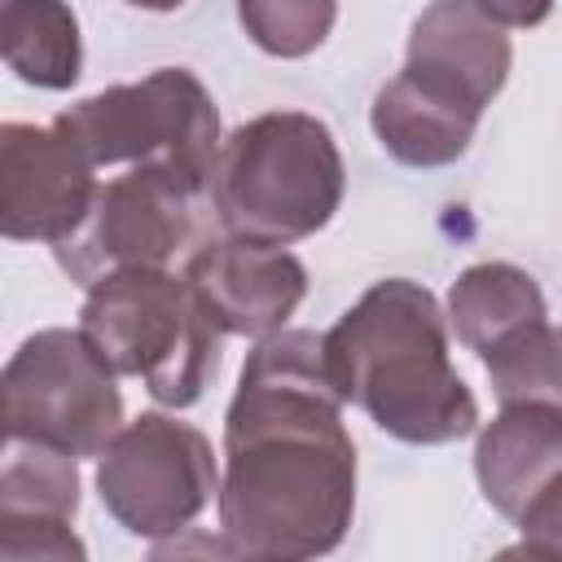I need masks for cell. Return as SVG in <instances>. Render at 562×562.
Here are the masks:
<instances>
[{
	"instance_id": "1",
	"label": "cell",
	"mask_w": 562,
	"mask_h": 562,
	"mask_svg": "<svg viewBox=\"0 0 562 562\" xmlns=\"http://www.w3.org/2000/svg\"><path fill=\"white\" fill-rule=\"evenodd\" d=\"M325 334L277 329L246 356L224 413L220 536L233 558L334 553L356 514V443Z\"/></svg>"
},
{
	"instance_id": "2",
	"label": "cell",
	"mask_w": 562,
	"mask_h": 562,
	"mask_svg": "<svg viewBox=\"0 0 562 562\" xmlns=\"http://www.w3.org/2000/svg\"><path fill=\"white\" fill-rule=\"evenodd\" d=\"M325 364L347 404L400 443H457L479 426V404L448 360V325L422 281L369 285L325 334Z\"/></svg>"
},
{
	"instance_id": "3",
	"label": "cell",
	"mask_w": 562,
	"mask_h": 562,
	"mask_svg": "<svg viewBox=\"0 0 562 562\" xmlns=\"http://www.w3.org/2000/svg\"><path fill=\"white\" fill-rule=\"evenodd\" d=\"M342 184L347 171L334 132L316 114L272 110L220 145L211 202L233 237L290 246L334 220Z\"/></svg>"
},
{
	"instance_id": "4",
	"label": "cell",
	"mask_w": 562,
	"mask_h": 562,
	"mask_svg": "<svg viewBox=\"0 0 562 562\" xmlns=\"http://www.w3.org/2000/svg\"><path fill=\"white\" fill-rule=\"evenodd\" d=\"M79 329L114 373L140 378L167 408L198 404L224 334L189 277H171L167 268H123L101 277L79 307Z\"/></svg>"
},
{
	"instance_id": "5",
	"label": "cell",
	"mask_w": 562,
	"mask_h": 562,
	"mask_svg": "<svg viewBox=\"0 0 562 562\" xmlns=\"http://www.w3.org/2000/svg\"><path fill=\"white\" fill-rule=\"evenodd\" d=\"M53 127L92 167L162 162L211 184L220 158V110L184 66H162L136 83H114L61 110Z\"/></svg>"
},
{
	"instance_id": "6",
	"label": "cell",
	"mask_w": 562,
	"mask_h": 562,
	"mask_svg": "<svg viewBox=\"0 0 562 562\" xmlns=\"http://www.w3.org/2000/svg\"><path fill=\"white\" fill-rule=\"evenodd\" d=\"M206 198L211 184L189 171L162 162L127 167L97 184L88 215L53 246V259L83 290L123 268H167L198 237Z\"/></svg>"
},
{
	"instance_id": "7",
	"label": "cell",
	"mask_w": 562,
	"mask_h": 562,
	"mask_svg": "<svg viewBox=\"0 0 562 562\" xmlns=\"http://www.w3.org/2000/svg\"><path fill=\"white\" fill-rule=\"evenodd\" d=\"M114 369L83 329H40L4 364V439H40L70 457H101L123 430Z\"/></svg>"
},
{
	"instance_id": "8",
	"label": "cell",
	"mask_w": 562,
	"mask_h": 562,
	"mask_svg": "<svg viewBox=\"0 0 562 562\" xmlns=\"http://www.w3.org/2000/svg\"><path fill=\"white\" fill-rule=\"evenodd\" d=\"M97 496L140 540L180 536L220 496L211 439L167 413H140L97 457Z\"/></svg>"
},
{
	"instance_id": "9",
	"label": "cell",
	"mask_w": 562,
	"mask_h": 562,
	"mask_svg": "<svg viewBox=\"0 0 562 562\" xmlns=\"http://www.w3.org/2000/svg\"><path fill=\"white\" fill-rule=\"evenodd\" d=\"M92 162L48 123L0 127V233L9 241L57 246L92 206Z\"/></svg>"
},
{
	"instance_id": "10",
	"label": "cell",
	"mask_w": 562,
	"mask_h": 562,
	"mask_svg": "<svg viewBox=\"0 0 562 562\" xmlns=\"http://www.w3.org/2000/svg\"><path fill=\"white\" fill-rule=\"evenodd\" d=\"M509 61L514 48L505 26L492 22L474 0H430L408 31L400 75H408L430 97L483 119L509 79Z\"/></svg>"
},
{
	"instance_id": "11",
	"label": "cell",
	"mask_w": 562,
	"mask_h": 562,
	"mask_svg": "<svg viewBox=\"0 0 562 562\" xmlns=\"http://www.w3.org/2000/svg\"><path fill=\"white\" fill-rule=\"evenodd\" d=\"M184 277L224 334H241L255 342L285 329L307 294V268L285 246L233 233L224 241H206L184 263Z\"/></svg>"
},
{
	"instance_id": "12",
	"label": "cell",
	"mask_w": 562,
	"mask_h": 562,
	"mask_svg": "<svg viewBox=\"0 0 562 562\" xmlns=\"http://www.w3.org/2000/svg\"><path fill=\"white\" fill-rule=\"evenodd\" d=\"M79 457L40 443L4 439L0 465V558L4 562H83V540L70 531L79 509Z\"/></svg>"
},
{
	"instance_id": "13",
	"label": "cell",
	"mask_w": 562,
	"mask_h": 562,
	"mask_svg": "<svg viewBox=\"0 0 562 562\" xmlns=\"http://www.w3.org/2000/svg\"><path fill=\"white\" fill-rule=\"evenodd\" d=\"M558 470H562V408L501 404V413L479 430L474 474L483 501L509 522Z\"/></svg>"
},
{
	"instance_id": "14",
	"label": "cell",
	"mask_w": 562,
	"mask_h": 562,
	"mask_svg": "<svg viewBox=\"0 0 562 562\" xmlns=\"http://www.w3.org/2000/svg\"><path fill=\"white\" fill-rule=\"evenodd\" d=\"M369 123H373L378 145L395 162L426 171V167H448V162H457L470 149L479 114L430 97L408 75H395V79H386L378 88Z\"/></svg>"
},
{
	"instance_id": "15",
	"label": "cell",
	"mask_w": 562,
	"mask_h": 562,
	"mask_svg": "<svg viewBox=\"0 0 562 562\" xmlns=\"http://www.w3.org/2000/svg\"><path fill=\"white\" fill-rule=\"evenodd\" d=\"M544 316L549 307H544L536 277L501 259L465 268L448 290V321L479 360Z\"/></svg>"
},
{
	"instance_id": "16",
	"label": "cell",
	"mask_w": 562,
	"mask_h": 562,
	"mask_svg": "<svg viewBox=\"0 0 562 562\" xmlns=\"http://www.w3.org/2000/svg\"><path fill=\"white\" fill-rule=\"evenodd\" d=\"M0 48L9 70L31 88L61 92L83 70L79 18L66 0H4Z\"/></svg>"
},
{
	"instance_id": "17",
	"label": "cell",
	"mask_w": 562,
	"mask_h": 562,
	"mask_svg": "<svg viewBox=\"0 0 562 562\" xmlns=\"http://www.w3.org/2000/svg\"><path fill=\"white\" fill-rule=\"evenodd\" d=\"M487 382L501 404H553L562 408V329L544 321L518 329L483 356Z\"/></svg>"
},
{
	"instance_id": "18",
	"label": "cell",
	"mask_w": 562,
	"mask_h": 562,
	"mask_svg": "<svg viewBox=\"0 0 562 562\" xmlns=\"http://www.w3.org/2000/svg\"><path fill=\"white\" fill-rule=\"evenodd\" d=\"M246 35L272 57H307L325 44L338 0H237Z\"/></svg>"
},
{
	"instance_id": "19",
	"label": "cell",
	"mask_w": 562,
	"mask_h": 562,
	"mask_svg": "<svg viewBox=\"0 0 562 562\" xmlns=\"http://www.w3.org/2000/svg\"><path fill=\"white\" fill-rule=\"evenodd\" d=\"M514 527L522 531V553L536 558H562V470L527 501V509L514 518Z\"/></svg>"
},
{
	"instance_id": "20",
	"label": "cell",
	"mask_w": 562,
	"mask_h": 562,
	"mask_svg": "<svg viewBox=\"0 0 562 562\" xmlns=\"http://www.w3.org/2000/svg\"><path fill=\"white\" fill-rule=\"evenodd\" d=\"M501 26H540L553 13V0H474Z\"/></svg>"
},
{
	"instance_id": "21",
	"label": "cell",
	"mask_w": 562,
	"mask_h": 562,
	"mask_svg": "<svg viewBox=\"0 0 562 562\" xmlns=\"http://www.w3.org/2000/svg\"><path fill=\"white\" fill-rule=\"evenodd\" d=\"M123 4H132V9H149V13H171V9H180L184 0H123Z\"/></svg>"
}]
</instances>
